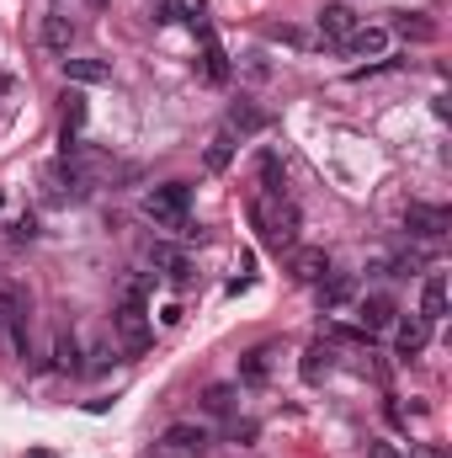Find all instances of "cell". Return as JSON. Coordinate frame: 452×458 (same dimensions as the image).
<instances>
[{
    "label": "cell",
    "instance_id": "cell-21",
    "mask_svg": "<svg viewBox=\"0 0 452 458\" xmlns=\"http://www.w3.org/2000/svg\"><path fill=\"white\" fill-rule=\"evenodd\" d=\"M229 160H234V133L219 128L213 144H208V155H203V165H208V171H229Z\"/></svg>",
    "mask_w": 452,
    "mask_h": 458
},
{
    "label": "cell",
    "instance_id": "cell-28",
    "mask_svg": "<svg viewBox=\"0 0 452 458\" xmlns=\"http://www.w3.org/2000/svg\"><path fill=\"white\" fill-rule=\"evenodd\" d=\"M149 299V277H128L122 283V304H144Z\"/></svg>",
    "mask_w": 452,
    "mask_h": 458
},
{
    "label": "cell",
    "instance_id": "cell-19",
    "mask_svg": "<svg viewBox=\"0 0 452 458\" xmlns=\"http://www.w3.org/2000/svg\"><path fill=\"white\" fill-rule=\"evenodd\" d=\"M266 128V113H255L250 102H239L234 113H229V133H239V139H250V133H261Z\"/></svg>",
    "mask_w": 452,
    "mask_h": 458
},
{
    "label": "cell",
    "instance_id": "cell-15",
    "mask_svg": "<svg viewBox=\"0 0 452 458\" xmlns=\"http://www.w3.org/2000/svg\"><path fill=\"white\" fill-rule=\"evenodd\" d=\"M405 225L415 229V234H426V240H437V234H448V208H431V203H410Z\"/></svg>",
    "mask_w": 452,
    "mask_h": 458
},
{
    "label": "cell",
    "instance_id": "cell-24",
    "mask_svg": "<svg viewBox=\"0 0 452 458\" xmlns=\"http://www.w3.org/2000/svg\"><path fill=\"white\" fill-rule=\"evenodd\" d=\"M54 352H59V368H64V373H80V368H86V362H80V336H59Z\"/></svg>",
    "mask_w": 452,
    "mask_h": 458
},
{
    "label": "cell",
    "instance_id": "cell-25",
    "mask_svg": "<svg viewBox=\"0 0 452 458\" xmlns=\"http://www.w3.org/2000/svg\"><path fill=\"white\" fill-rule=\"evenodd\" d=\"M203 405H208V416H229V411H234V389H229V384H213V389L203 394Z\"/></svg>",
    "mask_w": 452,
    "mask_h": 458
},
{
    "label": "cell",
    "instance_id": "cell-4",
    "mask_svg": "<svg viewBox=\"0 0 452 458\" xmlns=\"http://www.w3.org/2000/svg\"><path fill=\"white\" fill-rule=\"evenodd\" d=\"M149 267H155L160 277H171L176 288L192 283V256H187L181 245H171V240H155V245H149Z\"/></svg>",
    "mask_w": 452,
    "mask_h": 458
},
{
    "label": "cell",
    "instance_id": "cell-8",
    "mask_svg": "<svg viewBox=\"0 0 452 458\" xmlns=\"http://www.w3.org/2000/svg\"><path fill=\"white\" fill-rule=\"evenodd\" d=\"M351 32H356V11H351L346 0H331V5L320 11V38H325V43H346Z\"/></svg>",
    "mask_w": 452,
    "mask_h": 458
},
{
    "label": "cell",
    "instance_id": "cell-7",
    "mask_svg": "<svg viewBox=\"0 0 452 458\" xmlns=\"http://www.w3.org/2000/svg\"><path fill=\"white\" fill-rule=\"evenodd\" d=\"M314 288H320V310H325V315H336V310H346V304H356V277H346V272L320 277Z\"/></svg>",
    "mask_w": 452,
    "mask_h": 458
},
{
    "label": "cell",
    "instance_id": "cell-32",
    "mask_svg": "<svg viewBox=\"0 0 452 458\" xmlns=\"http://www.w3.org/2000/svg\"><path fill=\"white\" fill-rule=\"evenodd\" d=\"M415 458H442V448H415Z\"/></svg>",
    "mask_w": 452,
    "mask_h": 458
},
{
    "label": "cell",
    "instance_id": "cell-26",
    "mask_svg": "<svg viewBox=\"0 0 452 458\" xmlns=\"http://www.w3.org/2000/svg\"><path fill=\"white\" fill-rule=\"evenodd\" d=\"M21 304H27L21 288H16V283H0V326H11V315H16Z\"/></svg>",
    "mask_w": 452,
    "mask_h": 458
},
{
    "label": "cell",
    "instance_id": "cell-16",
    "mask_svg": "<svg viewBox=\"0 0 452 458\" xmlns=\"http://www.w3.org/2000/svg\"><path fill=\"white\" fill-rule=\"evenodd\" d=\"M171 454H203V443H208V432L203 427H192V421H176V427H165V437H160Z\"/></svg>",
    "mask_w": 452,
    "mask_h": 458
},
{
    "label": "cell",
    "instance_id": "cell-29",
    "mask_svg": "<svg viewBox=\"0 0 452 458\" xmlns=\"http://www.w3.org/2000/svg\"><path fill=\"white\" fill-rule=\"evenodd\" d=\"M272 38H277V43H293V48H304V32H298V27H272Z\"/></svg>",
    "mask_w": 452,
    "mask_h": 458
},
{
    "label": "cell",
    "instance_id": "cell-33",
    "mask_svg": "<svg viewBox=\"0 0 452 458\" xmlns=\"http://www.w3.org/2000/svg\"><path fill=\"white\" fill-rule=\"evenodd\" d=\"M91 5H107V0H91Z\"/></svg>",
    "mask_w": 452,
    "mask_h": 458
},
{
    "label": "cell",
    "instance_id": "cell-1",
    "mask_svg": "<svg viewBox=\"0 0 452 458\" xmlns=\"http://www.w3.org/2000/svg\"><path fill=\"white\" fill-rule=\"evenodd\" d=\"M250 219L261 225L266 245H277V250H293V245H298V208H293L288 198H261V203L250 208Z\"/></svg>",
    "mask_w": 452,
    "mask_h": 458
},
{
    "label": "cell",
    "instance_id": "cell-9",
    "mask_svg": "<svg viewBox=\"0 0 452 458\" xmlns=\"http://www.w3.org/2000/svg\"><path fill=\"white\" fill-rule=\"evenodd\" d=\"M192 27H197V38H203V70H208V81L224 86L229 81V59H224V48H219V38H213V27H208L203 16H192Z\"/></svg>",
    "mask_w": 452,
    "mask_h": 458
},
{
    "label": "cell",
    "instance_id": "cell-34",
    "mask_svg": "<svg viewBox=\"0 0 452 458\" xmlns=\"http://www.w3.org/2000/svg\"><path fill=\"white\" fill-rule=\"evenodd\" d=\"M0 208H5V198H0Z\"/></svg>",
    "mask_w": 452,
    "mask_h": 458
},
{
    "label": "cell",
    "instance_id": "cell-31",
    "mask_svg": "<svg viewBox=\"0 0 452 458\" xmlns=\"http://www.w3.org/2000/svg\"><path fill=\"white\" fill-rule=\"evenodd\" d=\"M250 75H255V81H266V75H272V64H266L261 54H250Z\"/></svg>",
    "mask_w": 452,
    "mask_h": 458
},
{
    "label": "cell",
    "instance_id": "cell-22",
    "mask_svg": "<svg viewBox=\"0 0 452 458\" xmlns=\"http://www.w3.org/2000/svg\"><path fill=\"white\" fill-rule=\"evenodd\" d=\"M394 32H399V38H410V43H431V38H437V27H431L426 16H399V21H394Z\"/></svg>",
    "mask_w": 452,
    "mask_h": 458
},
{
    "label": "cell",
    "instance_id": "cell-20",
    "mask_svg": "<svg viewBox=\"0 0 452 458\" xmlns=\"http://www.w3.org/2000/svg\"><path fill=\"white\" fill-rule=\"evenodd\" d=\"M298 373H304V384H320V378L331 373V346L314 342L309 352H304V368H298Z\"/></svg>",
    "mask_w": 452,
    "mask_h": 458
},
{
    "label": "cell",
    "instance_id": "cell-11",
    "mask_svg": "<svg viewBox=\"0 0 452 458\" xmlns=\"http://www.w3.org/2000/svg\"><path fill=\"white\" fill-rule=\"evenodd\" d=\"M442 315H448V277L442 272H426V283H421V320L437 326Z\"/></svg>",
    "mask_w": 452,
    "mask_h": 458
},
{
    "label": "cell",
    "instance_id": "cell-14",
    "mask_svg": "<svg viewBox=\"0 0 452 458\" xmlns=\"http://www.w3.org/2000/svg\"><path fill=\"white\" fill-rule=\"evenodd\" d=\"M356 315H362V331H389L399 310H394V299H389V293H367V299L356 304Z\"/></svg>",
    "mask_w": 452,
    "mask_h": 458
},
{
    "label": "cell",
    "instance_id": "cell-6",
    "mask_svg": "<svg viewBox=\"0 0 452 458\" xmlns=\"http://www.w3.org/2000/svg\"><path fill=\"white\" fill-rule=\"evenodd\" d=\"M389 38H394L389 27H356L340 48H346L351 59H383V54H389Z\"/></svg>",
    "mask_w": 452,
    "mask_h": 458
},
{
    "label": "cell",
    "instance_id": "cell-18",
    "mask_svg": "<svg viewBox=\"0 0 452 458\" xmlns=\"http://www.w3.org/2000/svg\"><path fill=\"white\" fill-rule=\"evenodd\" d=\"M272 378V346H250L239 357V384H266Z\"/></svg>",
    "mask_w": 452,
    "mask_h": 458
},
{
    "label": "cell",
    "instance_id": "cell-27",
    "mask_svg": "<svg viewBox=\"0 0 452 458\" xmlns=\"http://www.w3.org/2000/svg\"><path fill=\"white\" fill-rule=\"evenodd\" d=\"M197 16V5H187V0H160V21H192Z\"/></svg>",
    "mask_w": 452,
    "mask_h": 458
},
{
    "label": "cell",
    "instance_id": "cell-2",
    "mask_svg": "<svg viewBox=\"0 0 452 458\" xmlns=\"http://www.w3.org/2000/svg\"><path fill=\"white\" fill-rule=\"evenodd\" d=\"M144 214H149L160 229H181L187 225V214H192V187H187V182H165V187H155V192L144 198Z\"/></svg>",
    "mask_w": 452,
    "mask_h": 458
},
{
    "label": "cell",
    "instance_id": "cell-17",
    "mask_svg": "<svg viewBox=\"0 0 452 458\" xmlns=\"http://www.w3.org/2000/svg\"><path fill=\"white\" fill-rule=\"evenodd\" d=\"M70 43H75V21L70 16H43V48L70 59Z\"/></svg>",
    "mask_w": 452,
    "mask_h": 458
},
{
    "label": "cell",
    "instance_id": "cell-10",
    "mask_svg": "<svg viewBox=\"0 0 452 458\" xmlns=\"http://www.w3.org/2000/svg\"><path fill=\"white\" fill-rule=\"evenodd\" d=\"M293 277H298V283L331 277V256H325L320 245H293Z\"/></svg>",
    "mask_w": 452,
    "mask_h": 458
},
{
    "label": "cell",
    "instance_id": "cell-13",
    "mask_svg": "<svg viewBox=\"0 0 452 458\" xmlns=\"http://www.w3.org/2000/svg\"><path fill=\"white\" fill-rule=\"evenodd\" d=\"M255 182H261V198H288V171H282V160H277L272 149H261V160H255Z\"/></svg>",
    "mask_w": 452,
    "mask_h": 458
},
{
    "label": "cell",
    "instance_id": "cell-30",
    "mask_svg": "<svg viewBox=\"0 0 452 458\" xmlns=\"http://www.w3.org/2000/svg\"><path fill=\"white\" fill-rule=\"evenodd\" d=\"M367 458H405V454H399L394 443H383V437H378V443H367Z\"/></svg>",
    "mask_w": 452,
    "mask_h": 458
},
{
    "label": "cell",
    "instance_id": "cell-3",
    "mask_svg": "<svg viewBox=\"0 0 452 458\" xmlns=\"http://www.w3.org/2000/svg\"><path fill=\"white\" fill-rule=\"evenodd\" d=\"M113 331H117V346L128 352V357H144L149 352V315H144V304H122L113 315Z\"/></svg>",
    "mask_w": 452,
    "mask_h": 458
},
{
    "label": "cell",
    "instance_id": "cell-5",
    "mask_svg": "<svg viewBox=\"0 0 452 458\" xmlns=\"http://www.w3.org/2000/svg\"><path fill=\"white\" fill-rule=\"evenodd\" d=\"M431 346V326L421 320V315H405V320H394V352L410 362V357H421Z\"/></svg>",
    "mask_w": 452,
    "mask_h": 458
},
{
    "label": "cell",
    "instance_id": "cell-12",
    "mask_svg": "<svg viewBox=\"0 0 452 458\" xmlns=\"http://www.w3.org/2000/svg\"><path fill=\"white\" fill-rule=\"evenodd\" d=\"M64 81L70 86H107L113 81V64L107 59H64Z\"/></svg>",
    "mask_w": 452,
    "mask_h": 458
},
{
    "label": "cell",
    "instance_id": "cell-23",
    "mask_svg": "<svg viewBox=\"0 0 452 458\" xmlns=\"http://www.w3.org/2000/svg\"><path fill=\"white\" fill-rule=\"evenodd\" d=\"M80 123H86V97H80V91H70V97H64V139H75V133H80Z\"/></svg>",
    "mask_w": 452,
    "mask_h": 458
}]
</instances>
